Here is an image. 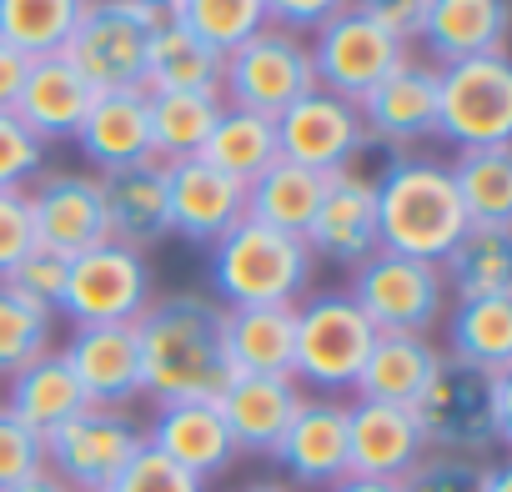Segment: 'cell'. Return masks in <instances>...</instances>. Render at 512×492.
Wrapping results in <instances>:
<instances>
[{
	"label": "cell",
	"instance_id": "603a6c76",
	"mask_svg": "<svg viewBox=\"0 0 512 492\" xmlns=\"http://www.w3.org/2000/svg\"><path fill=\"white\" fill-rule=\"evenodd\" d=\"M302 382L297 377H231L226 392L216 397V412L236 442V452H256L272 457V447L282 442L287 422L302 407Z\"/></svg>",
	"mask_w": 512,
	"mask_h": 492
},
{
	"label": "cell",
	"instance_id": "30bf717a",
	"mask_svg": "<svg viewBox=\"0 0 512 492\" xmlns=\"http://www.w3.org/2000/svg\"><path fill=\"white\" fill-rule=\"evenodd\" d=\"M412 417H417L427 452L482 457V452L502 447L497 422H492V372H472V367L442 357L432 382L412 402Z\"/></svg>",
	"mask_w": 512,
	"mask_h": 492
},
{
	"label": "cell",
	"instance_id": "bcb514c9",
	"mask_svg": "<svg viewBox=\"0 0 512 492\" xmlns=\"http://www.w3.org/2000/svg\"><path fill=\"white\" fill-rule=\"evenodd\" d=\"M357 16H367L372 26H382L387 36H397L402 46H412L422 36V21H427V6L432 0H347Z\"/></svg>",
	"mask_w": 512,
	"mask_h": 492
},
{
	"label": "cell",
	"instance_id": "83f0119b",
	"mask_svg": "<svg viewBox=\"0 0 512 492\" xmlns=\"http://www.w3.org/2000/svg\"><path fill=\"white\" fill-rule=\"evenodd\" d=\"M297 307H231L226 362L231 377H292Z\"/></svg>",
	"mask_w": 512,
	"mask_h": 492
},
{
	"label": "cell",
	"instance_id": "1f68e13d",
	"mask_svg": "<svg viewBox=\"0 0 512 492\" xmlns=\"http://www.w3.org/2000/svg\"><path fill=\"white\" fill-rule=\"evenodd\" d=\"M141 91H206L221 96V56L196 41L191 31H181L176 21H161L151 31L146 46V66H141Z\"/></svg>",
	"mask_w": 512,
	"mask_h": 492
},
{
	"label": "cell",
	"instance_id": "4fadbf2b",
	"mask_svg": "<svg viewBox=\"0 0 512 492\" xmlns=\"http://www.w3.org/2000/svg\"><path fill=\"white\" fill-rule=\"evenodd\" d=\"M277 151L282 161L292 166H307L317 176H337V171H352V161L372 146L367 141V126L357 116L352 101L342 96H327V91H307L297 106H287L277 121Z\"/></svg>",
	"mask_w": 512,
	"mask_h": 492
},
{
	"label": "cell",
	"instance_id": "c3c4849f",
	"mask_svg": "<svg viewBox=\"0 0 512 492\" xmlns=\"http://www.w3.org/2000/svg\"><path fill=\"white\" fill-rule=\"evenodd\" d=\"M26 71H31V61H26L21 51L0 46V111H11V106H16V96H21V81H26Z\"/></svg>",
	"mask_w": 512,
	"mask_h": 492
},
{
	"label": "cell",
	"instance_id": "f1b7e54d",
	"mask_svg": "<svg viewBox=\"0 0 512 492\" xmlns=\"http://www.w3.org/2000/svg\"><path fill=\"white\" fill-rule=\"evenodd\" d=\"M437 272L457 302L512 297V226H467Z\"/></svg>",
	"mask_w": 512,
	"mask_h": 492
},
{
	"label": "cell",
	"instance_id": "7c38bea8",
	"mask_svg": "<svg viewBox=\"0 0 512 492\" xmlns=\"http://www.w3.org/2000/svg\"><path fill=\"white\" fill-rule=\"evenodd\" d=\"M41 442H46V472H56L71 492H106L116 472L136 457L146 432L131 412L86 407L61 427H51Z\"/></svg>",
	"mask_w": 512,
	"mask_h": 492
},
{
	"label": "cell",
	"instance_id": "7a4b0ae2",
	"mask_svg": "<svg viewBox=\"0 0 512 492\" xmlns=\"http://www.w3.org/2000/svg\"><path fill=\"white\" fill-rule=\"evenodd\" d=\"M377 196V252H397L412 262H442L467 231V211L447 176V161L397 151L382 176H372Z\"/></svg>",
	"mask_w": 512,
	"mask_h": 492
},
{
	"label": "cell",
	"instance_id": "ee69618b",
	"mask_svg": "<svg viewBox=\"0 0 512 492\" xmlns=\"http://www.w3.org/2000/svg\"><path fill=\"white\" fill-rule=\"evenodd\" d=\"M31 472H46V442L0 407V487L26 482Z\"/></svg>",
	"mask_w": 512,
	"mask_h": 492
},
{
	"label": "cell",
	"instance_id": "3957f363",
	"mask_svg": "<svg viewBox=\"0 0 512 492\" xmlns=\"http://www.w3.org/2000/svg\"><path fill=\"white\" fill-rule=\"evenodd\" d=\"M211 302L231 307H297L312 282V252L307 241L277 226H262L241 216L231 231H221L211 246Z\"/></svg>",
	"mask_w": 512,
	"mask_h": 492
},
{
	"label": "cell",
	"instance_id": "8992f818",
	"mask_svg": "<svg viewBox=\"0 0 512 492\" xmlns=\"http://www.w3.org/2000/svg\"><path fill=\"white\" fill-rule=\"evenodd\" d=\"M377 332L357 312L347 292H317L297 302V347H292V377L317 392H347L372 352Z\"/></svg>",
	"mask_w": 512,
	"mask_h": 492
},
{
	"label": "cell",
	"instance_id": "8fae6325",
	"mask_svg": "<svg viewBox=\"0 0 512 492\" xmlns=\"http://www.w3.org/2000/svg\"><path fill=\"white\" fill-rule=\"evenodd\" d=\"M312 76H317V91L327 96H342V101H362L377 81H387L402 61H412V51L387 36L382 26H372L367 16H357L352 6H342L337 16H327L312 41Z\"/></svg>",
	"mask_w": 512,
	"mask_h": 492
},
{
	"label": "cell",
	"instance_id": "44dd1931",
	"mask_svg": "<svg viewBox=\"0 0 512 492\" xmlns=\"http://www.w3.org/2000/svg\"><path fill=\"white\" fill-rule=\"evenodd\" d=\"M101 186V221H106V241L131 246V252H151L156 241L171 236V216H166V166L161 161H141L126 171H106L96 176Z\"/></svg>",
	"mask_w": 512,
	"mask_h": 492
},
{
	"label": "cell",
	"instance_id": "ac0fdd59",
	"mask_svg": "<svg viewBox=\"0 0 512 492\" xmlns=\"http://www.w3.org/2000/svg\"><path fill=\"white\" fill-rule=\"evenodd\" d=\"M357 116L367 126V141H387L397 151L427 141L437 131V66L402 61L387 81H377L357 101Z\"/></svg>",
	"mask_w": 512,
	"mask_h": 492
},
{
	"label": "cell",
	"instance_id": "b9f144b4",
	"mask_svg": "<svg viewBox=\"0 0 512 492\" xmlns=\"http://www.w3.org/2000/svg\"><path fill=\"white\" fill-rule=\"evenodd\" d=\"M66 272H71V257L51 252V246H31L26 262L6 277V287H16V292L31 297L36 307L56 312V307H61V292H66Z\"/></svg>",
	"mask_w": 512,
	"mask_h": 492
},
{
	"label": "cell",
	"instance_id": "7402d4cb",
	"mask_svg": "<svg viewBox=\"0 0 512 492\" xmlns=\"http://www.w3.org/2000/svg\"><path fill=\"white\" fill-rule=\"evenodd\" d=\"M76 151L96 166V176L106 171H126L141 161H156L151 151V116H146V91L126 86V91H101L86 111V121L76 126Z\"/></svg>",
	"mask_w": 512,
	"mask_h": 492
},
{
	"label": "cell",
	"instance_id": "f907efd6",
	"mask_svg": "<svg viewBox=\"0 0 512 492\" xmlns=\"http://www.w3.org/2000/svg\"><path fill=\"white\" fill-rule=\"evenodd\" d=\"M0 492H71L56 472H31L26 482H11V487H0Z\"/></svg>",
	"mask_w": 512,
	"mask_h": 492
},
{
	"label": "cell",
	"instance_id": "ab89813d",
	"mask_svg": "<svg viewBox=\"0 0 512 492\" xmlns=\"http://www.w3.org/2000/svg\"><path fill=\"white\" fill-rule=\"evenodd\" d=\"M41 171H46V141L16 111H0V191H26Z\"/></svg>",
	"mask_w": 512,
	"mask_h": 492
},
{
	"label": "cell",
	"instance_id": "d6a6232c",
	"mask_svg": "<svg viewBox=\"0 0 512 492\" xmlns=\"http://www.w3.org/2000/svg\"><path fill=\"white\" fill-rule=\"evenodd\" d=\"M206 166H216L221 176L251 186L262 176L282 151H277V126L267 116H251V111H236V106H221L216 126L206 131L201 151H196Z\"/></svg>",
	"mask_w": 512,
	"mask_h": 492
},
{
	"label": "cell",
	"instance_id": "277c9868",
	"mask_svg": "<svg viewBox=\"0 0 512 492\" xmlns=\"http://www.w3.org/2000/svg\"><path fill=\"white\" fill-rule=\"evenodd\" d=\"M307 91H317V76H312V51L297 31L262 26L246 46L221 56V106L277 121Z\"/></svg>",
	"mask_w": 512,
	"mask_h": 492
},
{
	"label": "cell",
	"instance_id": "7dc6e473",
	"mask_svg": "<svg viewBox=\"0 0 512 492\" xmlns=\"http://www.w3.org/2000/svg\"><path fill=\"white\" fill-rule=\"evenodd\" d=\"M347 6V0H262V11H267V21L272 26H282V31H317L327 16H337Z\"/></svg>",
	"mask_w": 512,
	"mask_h": 492
},
{
	"label": "cell",
	"instance_id": "9a60e30c",
	"mask_svg": "<svg viewBox=\"0 0 512 492\" xmlns=\"http://www.w3.org/2000/svg\"><path fill=\"white\" fill-rule=\"evenodd\" d=\"M307 252L327 257L337 267H362L377 252V196L372 176L337 171L322 181V201L312 211V226L302 231Z\"/></svg>",
	"mask_w": 512,
	"mask_h": 492
},
{
	"label": "cell",
	"instance_id": "f6af8a7d",
	"mask_svg": "<svg viewBox=\"0 0 512 492\" xmlns=\"http://www.w3.org/2000/svg\"><path fill=\"white\" fill-rule=\"evenodd\" d=\"M31 246H36V226H31L26 191H0V282L26 262Z\"/></svg>",
	"mask_w": 512,
	"mask_h": 492
},
{
	"label": "cell",
	"instance_id": "836d02e7",
	"mask_svg": "<svg viewBox=\"0 0 512 492\" xmlns=\"http://www.w3.org/2000/svg\"><path fill=\"white\" fill-rule=\"evenodd\" d=\"M447 176L467 211V226H512V151L507 146L457 151V161H447Z\"/></svg>",
	"mask_w": 512,
	"mask_h": 492
},
{
	"label": "cell",
	"instance_id": "ffe728a7",
	"mask_svg": "<svg viewBox=\"0 0 512 492\" xmlns=\"http://www.w3.org/2000/svg\"><path fill=\"white\" fill-rule=\"evenodd\" d=\"M427 457L412 407L387 402H352L347 407V477H382L402 482Z\"/></svg>",
	"mask_w": 512,
	"mask_h": 492
},
{
	"label": "cell",
	"instance_id": "8d00e7d4",
	"mask_svg": "<svg viewBox=\"0 0 512 492\" xmlns=\"http://www.w3.org/2000/svg\"><path fill=\"white\" fill-rule=\"evenodd\" d=\"M86 0H0V46L21 51L26 61L61 56Z\"/></svg>",
	"mask_w": 512,
	"mask_h": 492
},
{
	"label": "cell",
	"instance_id": "5b68a950",
	"mask_svg": "<svg viewBox=\"0 0 512 492\" xmlns=\"http://www.w3.org/2000/svg\"><path fill=\"white\" fill-rule=\"evenodd\" d=\"M457 151L512 141V61L472 56L437 66V131Z\"/></svg>",
	"mask_w": 512,
	"mask_h": 492
},
{
	"label": "cell",
	"instance_id": "d4e9b609",
	"mask_svg": "<svg viewBox=\"0 0 512 492\" xmlns=\"http://www.w3.org/2000/svg\"><path fill=\"white\" fill-rule=\"evenodd\" d=\"M96 96L101 91L66 56H41V61H31V71L21 81V96H16L11 111L51 146V141H71L76 136V126L86 121V111H91Z\"/></svg>",
	"mask_w": 512,
	"mask_h": 492
},
{
	"label": "cell",
	"instance_id": "d6986e66",
	"mask_svg": "<svg viewBox=\"0 0 512 492\" xmlns=\"http://www.w3.org/2000/svg\"><path fill=\"white\" fill-rule=\"evenodd\" d=\"M71 362L86 407H111L126 412L141 397V347L136 327H71V342L61 347Z\"/></svg>",
	"mask_w": 512,
	"mask_h": 492
},
{
	"label": "cell",
	"instance_id": "2e32d148",
	"mask_svg": "<svg viewBox=\"0 0 512 492\" xmlns=\"http://www.w3.org/2000/svg\"><path fill=\"white\" fill-rule=\"evenodd\" d=\"M272 462L287 472V482L302 487H332L347 477V407L337 397H302L297 417L287 422L282 442L272 447Z\"/></svg>",
	"mask_w": 512,
	"mask_h": 492
},
{
	"label": "cell",
	"instance_id": "e575fe53",
	"mask_svg": "<svg viewBox=\"0 0 512 492\" xmlns=\"http://www.w3.org/2000/svg\"><path fill=\"white\" fill-rule=\"evenodd\" d=\"M322 181H327V176H317V171L292 166V161L277 156L262 176L246 186V216L262 221V226H277V231L302 236V231L312 226L317 201H322Z\"/></svg>",
	"mask_w": 512,
	"mask_h": 492
},
{
	"label": "cell",
	"instance_id": "db71d44e",
	"mask_svg": "<svg viewBox=\"0 0 512 492\" xmlns=\"http://www.w3.org/2000/svg\"><path fill=\"white\" fill-rule=\"evenodd\" d=\"M141 6H146V11H156V16H171V11L181 6V0H141Z\"/></svg>",
	"mask_w": 512,
	"mask_h": 492
},
{
	"label": "cell",
	"instance_id": "681fc988",
	"mask_svg": "<svg viewBox=\"0 0 512 492\" xmlns=\"http://www.w3.org/2000/svg\"><path fill=\"white\" fill-rule=\"evenodd\" d=\"M322 492H402V482H382V477H342Z\"/></svg>",
	"mask_w": 512,
	"mask_h": 492
},
{
	"label": "cell",
	"instance_id": "ba28073f",
	"mask_svg": "<svg viewBox=\"0 0 512 492\" xmlns=\"http://www.w3.org/2000/svg\"><path fill=\"white\" fill-rule=\"evenodd\" d=\"M151 307V267L141 252L116 241H96L81 257H71L61 317L71 327H136V317Z\"/></svg>",
	"mask_w": 512,
	"mask_h": 492
},
{
	"label": "cell",
	"instance_id": "cb8c5ba5",
	"mask_svg": "<svg viewBox=\"0 0 512 492\" xmlns=\"http://www.w3.org/2000/svg\"><path fill=\"white\" fill-rule=\"evenodd\" d=\"M146 432V447H156L161 457H171L176 467H186L191 477H221L231 462H236V442L216 412V402H166L156 407L151 427Z\"/></svg>",
	"mask_w": 512,
	"mask_h": 492
},
{
	"label": "cell",
	"instance_id": "6da1fadb",
	"mask_svg": "<svg viewBox=\"0 0 512 492\" xmlns=\"http://www.w3.org/2000/svg\"><path fill=\"white\" fill-rule=\"evenodd\" d=\"M141 347V397L166 402H216L231 382L226 362V307L201 292L151 297L136 317Z\"/></svg>",
	"mask_w": 512,
	"mask_h": 492
},
{
	"label": "cell",
	"instance_id": "9c48e42d",
	"mask_svg": "<svg viewBox=\"0 0 512 492\" xmlns=\"http://www.w3.org/2000/svg\"><path fill=\"white\" fill-rule=\"evenodd\" d=\"M347 297L372 322V332H407L427 337L447 312V287L432 262H412L397 252H372L362 267H352Z\"/></svg>",
	"mask_w": 512,
	"mask_h": 492
},
{
	"label": "cell",
	"instance_id": "4316f807",
	"mask_svg": "<svg viewBox=\"0 0 512 492\" xmlns=\"http://www.w3.org/2000/svg\"><path fill=\"white\" fill-rule=\"evenodd\" d=\"M442 352L432 347V337H407V332H377L352 392L357 402H387V407H412L422 397V387L432 382Z\"/></svg>",
	"mask_w": 512,
	"mask_h": 492
},
{
	"label": "cell",
	"instance_id": "f546056e",
	"mask_svg": "<svg viewBox=\"0 0 512 492\" xmlns=\"http://www.w3.org/2000/svg\"><path fill=\"white\" fill-rule=\"evenodd\" d=\"M11 387H6V407L16 422H26L31 432H51V427H61L66 417H76V412H86V392H81V382H76V372H71V362L61 357V352H46V357H36L31 367H21L16 377H6Z\"/></svg>",
	"mask_w": 512,
	"mask_h": 492
},
{
	"label": "cell",
	"instance_id": "4dcf8cb0",
	"mask_svg": "<svg viewBox=\"0 0 512 492\" xmlns=\"http://www.w3.org/2000/svg\"><path fill=\"white\" fill-rule=\"evenodd\" d=\"M447 317V362L472 372H512V297L457 302Z\"/></svg>",
	"mask_w": 512,
	"mask_h": 492
},
{
	"label": "cell",
	"instance_id": "484cf974",
	"mask_svg": "<svg viewBox=\"0 0 512 492\" xmlns=\"http://www.w3.org/2000/svg\"><path fill=\"white\" fill-rule=\"evenodd\" d=\"M417 41L437 66L507 56V0H432Z\"/></svg>",
	"mask_w": 512,
	"mask_h": 492
},
{
	"label": "cell",
	"instance_id": "74e56055",
	"mask_svg": "<svg viewBox=\"0 0 512 492\" xmlns=\"http://www.w3.org/2000/svg\"><path fill=\"white\" fill-rule=\"evenodd\" d=\"M181 31H191L196 41H206L216 56H231L236 46H246L267 21L262 0H181V6L166 16Z\"/></svg>",
	"mask_w": 512,
	"mask_h": 492
},
{
	"label": "cell",
	"instance_id": "e0dca14e",
	"mask_svg": "<svg viewBox=\"0 0 512 492\" xmlns=\"http://www.w3.org/2000/svg\"><path fill=\"white\" fill-rule=\"evenodd\" d=\"M166 216H171V236L211 246L221 231H231L246 216V186L206 166L201 156L166 161Z\"/></svg>",
	"mask_w": 512,
	"mask_h": 492
},
{
	"label": "cell",
	"instance_id": "5bb4252c",
	"mask_svg": "<svg viewBox=\"0 0 512 492\" xmlns=\"http://www.w3.org/2000/svg\"><path fill=\"white\" fill-rule=\"evenodd\" d=\"M36 246H51L61 257H81L86 246L106 241L101 221V186L91 171H41L26 186Z\"/></svg>",
	"mask_w": 512,
	"mask_h": 492
},
{
	"label": "cell",
	"instance_id": "f5cc1de1",
	"mask_svg": "<svg viewBox=\"0 0 512 492\" xmlns=\"http://www.w3.org/2000/svg\"><path fill=\"white\" fill-rule=\"evenodd\" d=\"M231 492H297V487L292 482H277V477H256V482H241Z\"/></svg>",
	"mask_w": 512,
	"mask_h": 492
},
{
	"label": "cell",
	"instance_id": "52a82bcc",
	"mask_svg": "<svg viewBox=\"0 0 512 492\" xmlns=\"http://www.w3.org/2000/svg\"><path fill=\"white\" fill-rule=\"evenodd\" d=\"M166 16L146 11L141 0H86V11L66 41V61L96 86V91H126L141 86V66H146V46L151 31Z\"/></svg>",
	"mask_w": 512,
	"mask_h": 492
},
{
	"label": "cell",
	"instance_id": "816d5d0a",
	"mask_svg": "<svg viewBox=\"0 0 512 492\" xmlns=\"http://www.w3.org/2000/svg\"><path fill=\"white\" fill-rule=\"evenodd\" d=\"M477 492H512V467L482 462V487H477Z\"/></svg>",
	"mask_w": 512,
	"mask_h": 492
},
{
	"label": "cell",
	"instance_id": "7bdbcfd3",
	"mask_svg": "<svg viewBox=\"0 0 512 492\" xmlns=\"http://www.w3.org/2000/svg\"><path fill=\"white\" fill-rule=\"evenodd\" d=\"M477 487H482V462L477 457H447V452H427L402 477V492H477Z\"/></svg>",
	"mask_w": 512,
	"mask_h": 492
},
{
	"label": "cell",
	"instance_id": "f35d334b",
	"mask_svg": "<svg viewBox=\"0 0 512 492\" xmlns=\"http://www.w3.org/2000/svg\"><path fill=\"white\" fill-rule=\"evenodd\" d=\"M51 342H56V312L36 307L31 297L0 282V377H16L36 357L56 352Z\"/></svg>",
	"mask_w": 512,
	"mask_h": 492
},
{
	"label": "cell",
	"instance_id": "60d3db41",
	"mask_svg": "<svg viewBox=\"0 0 512 492\" xmlns=\"http://www.w3.org/2000/svg\"><path fill=\"white\" fill-rule=\"evenodd\" d=\"M106 492H206L201 477H191L186 467H176L171 457H161L156 447H136V457L116 472V482Z\"/></svg>",
	"mask_w": 512,
	"mask_h": 492
},
{
	"label": "cell",
	"instance_id": "d590c367",
	"mask_svg": "<svg viewBox=\"0 0 512 492\" xmlns=\"http://www.w3.org/2000/svg\"><path fill=\"white\" fill-rule=\"evenodd\" d=\"M146 116H151V151L156 161H186L201 151L206 131L221 116V96L206 91H146Z\"/></svg>",
	"mask_w": 512,
	"mask_h": 492
}]
</instances>
